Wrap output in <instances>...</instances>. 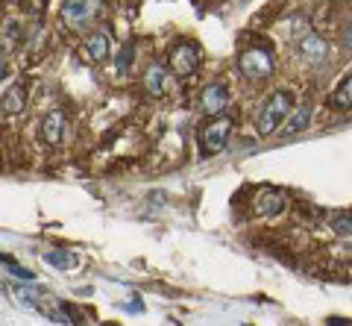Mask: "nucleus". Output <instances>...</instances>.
Wrapping results in <instances>:
<instances>
[{
  "label": "nucleus",
  "mask_w": 352,
  "mask_h": 326,
  "mask_svg": "<svg viewBox=\"0 0 352 326\" xmlns=\"http://www.w3.org/2000/svg\"><path fill=\"white\" fill-rule=\"evenodd\" d=\"M291 109H294V97L288 91L270 94V100L264 103L261 112H258V133L261 135H273L285 124V118L291 115Z\"/></svg>",
  "instance_id": "nucleus-1"
},
{
  "label": "nucleus",
  "mask_w": 352,
  "mask_h": 326,
  "mask_svg": "<svg viewBox=\"0 0 352 326\" xmlns=\"http://www.w3.org/2000/svg\"><path fill=\"white\" fill-rule=\"evenodd\" d=\"M238 68L247 80H267L276 71V59L267 47H247L238 56Z\"/></svg>",
  "instance_id": "nucleus-2"
},
{
  "label": "nucleus",
  "mask_w": 352,
  "mask_h": 326,
  "mask_svg": "<svg viewBox=\"0 0 352 326\" xmlns=\"http://www.w3.org/2000/svg\"><path fill=\"white\" fill-rule=\"evenodd\" d=\"M232 118H214L212 124H206L203 127V133H200V150H203V156H217L220 150L226 147V141L229 135H232Z\"/></svg>",
  "instance_id": "nucleus-3"
},
{
  "label": "nucleus",
  "mask_w": 352,
  "mask_h": 326,
  "mask_svg": "<svg viewBox=\"0 0 352 326\" xmlns=\"http://www.w3.org/2000/svg\"><path fill=\"white\" fill-rule=\"evenodd\" d=\"M200 59H203V53H200V47L194 45V41H176V45L170 47V56H168V62H170V71L176 74V77H191V74L200 68Z\"/></svg>",
  "instance_id": "nucleus-4"
},
{
  "label": "nucleus",
  "mask_w": 352,
  "mask_h": 326,
  "mask_svg": "<svg viewBox=\"0 0 352 326\" xmlns=\"http://www.w3.org/2000/svg\"><path fill=\"white\" fill-rule=\"evenodd\" d=\"M103 0H65L62 3V21L68 27H82L91 18L100 15Z\"/></svg>",
  "instance_id": "nucleus-5"
},
{
  "label": "nucleus",
  "mask_w": 352,
  "mask_h": 326,
  "mask_svg": "<svg viewBox=\"0 0 352 326\" xmlns=\"http://www.w3.org/2000/svg\"><path fill=\"white\" fill-rule=\"evenodd\" d=\"M226 103H229V89H226V83H208L206 89L200 91V112H203L206 118L223 115Z\"/></svg>",
  "instance_id": "nucleus-6"
},
{
  "label": "nucleus",
  "mask_w": 352,
  "mask_h": 326,
  "mask_svg": "<svg viewBox=\"0 0 352 326\" xmlns=\"http://www.w3.org/2000/svg\"><path fill=\"white\" fill-rule=\"evenodd\" d=\"M65 127H68V118H65V112H59V109H53V112L44 115L41 121V138L47 141V144H62L65 138Z\"/></svg>",
  "instance_id": "nucleus-7"
},
{
  "label": "nucleus",
  "mask_w": 352,
  "mask_h": 326,
  "mask_svg": "<svg viewBox=\"0 0 352 326\" xmlns=\"http://www.w3.org/2000/svg\"><path fill=\"white\" fill-rule=\"evenodd\" d=\"M85 56L91 59L94 65H100V62H106L109 59V53H112V39H109V32L106 30H97V32H91V36L85 39Z\"/></svg>",
  "instance_id": "nucleus-8"
},
{
  "label": "nucleus",
  "mask_w": 352,
  "mask_h": 326,
  "mask_svg": "<svg viewBox=\"0 0 352 326\" xmlns=\"http://www.w3.org/2000/svg\"><path fill=\"white\" fill-rule=\"evenodd\" d=\"M24 41V24L18 18H3L0 21V50L12 53L15 47H21Z\"/></svg>",
  "instance_id": "nucleus-9"
},
{
  "label": "nucleus",
  "mask_w": 352,
  "mask_h": 326,
  "mask_svg": "<svg viewBox=\"0 0 352 326\" xmlns=\"http://www.w3.org/2000/svg\"><path fill=\"white\" fill-rule=\"evenodd\" d=\"M329 53V45L323 36H317V32H308V36L300 41V56L305 62H323Z\"/></svg>",
  "instance_id": "nucleus-10"
},
{
  "label": "nucleus",
  "mask_w": 352,
  "mask_h": 326,
  "mask_svg": "<svg viewBox=\"0 0 352 326\" xmlns=\"http://www.w3.org/2000/svg\"><path fill=\"white\" fill-rule=\"evenodd\" d=\"M164 89H168V71H164L162 62H153L150 68L144 71V91L150 97H162Z\"/></svg>",
  "instance_id": "nucleus-11"
},
{
  "label": "nucleus",
  "mask_w": 352,
  "mask_h": 326,
  "mask_svg": "<svg viewBox=\"0 0 352 326\" xmlns=\"http://www.w3.org/2000/svg\"><path fill=\"white\" fill-rule=\"evenodd\" d=\"M285 209V194L276 188H261L256 197V212L258 215H279Z\"/></svg>",
  "instance_id": "nucleus-12"
},
{
  "label": "nucleus",
  "mask_w": 352,
  "mask_h": 326,
  "mask_svg": "<svg viewBox=\"0 0 352 326\" xmlns=\"http://www.w3.org/2000/svg\"><path fill=\"white\" fill-rule=\"evenodd\" d=\"M0 109L9 115H21L27 109V91H24V85H9L6 94H3V100H0Z\"/></svg>",
  "instance_id": "nucleus-13"
},
{
  "label": "nucleus",
  "mask_w": 352,
  "mask_h": 326,
  "mask_svg": "<svg viewBox=\"0 0 352 326\" xmlns=\"http://www.w3.org/2000/svg\"><path fill=\"white\" fill-rule=\"evenodd\" d=\"M308 124H311V106H296V109H291V115L285 118V133L288 135L302 133Z\"/></svg>",
  "instance_id": "nucleus-14"
},
{
  "label": "nucleus",
  "mask_w": 352,
  "mask_h": 326,
  "mask_svg": "<svg viewBox=\"0 0 352 326\" xmlns=\"http://www.w3.org/2000/svg\"><path fill=\"white\" fill-rule=\"evenodd\" d=\"M12 297L21 303V306H27V309H41L44 291L36 288V285L30 282V285H15V288H12Z\"/></svg>",
  "instance_id": "nucleus-15"
},
{
  "label": "nucleus",
  "mask_w": 352,
  "mask_h": 326,
  "mask_svg": "<svg viewBox=\"0 0 352 326\" xmlns=\"http://www.w3.org/2000/svg\"><path fill=\"white\" fill-rule=\"evenodd\" d=\"M47 265L62 268V270H74L76 265H80V259H76L74 253H68V250H53V253H47Z\"/></svg>",
  "instance_id": "nucleus-16"
},
{
  "label": "nucleus",
  "mask_w": 352,
  "mask_h": 326,
  "mask_svg": "<svg viewBox=\"0 0 352 326\" xmlns=\"http://www.w3.org/2000/svg\"><path fill=\"white\" fill-rule=\"evenodd\" d=\"M332 103H335L338 109H344V112L352 106V77H344V80H340V85H338L335 94H332Z\"/></svg>",
  "instance_id": "nucleus-17"
},
{
  "label": "nucleus",
  "mask_w": 352,
  "mask_h": 326,
  "mask_svg": "<svg viewBox=\"0 0 352 326\" xmlns=\"http://www.w3.org/2000/svg\"><path fill=\"white\" fill-rule=\"evenodd\" d=\"M132 62H135V47L124 45V47H120V53H118V59H115V68L118 71H129Z\"/></svg>",
  "instance_id": "nucleus-18"
},
{
  "label": "nucleus",
  "mask_w": 352,
  "mask_h": 326,
  "mask_svg": "<svg viewBox=\"0 0 352 326\" xmlns=\"http://www.w3.org/2000/svg\"><path fill=\"white\" fill-rule=\"evenodd\" d=\"M332 230L340 235V238H349L352 235V217L344 212V215H338L335 221H332Z\"/></svg>",
  "instance_id": "nucleus-19"
},
{
  "label": "nucleus",
  "mask_w": 352,
  "mask_h": 326,
  "mask_svg": "<svg viewBox=\"0 0 352 326\" xmlns=\"http://www.w3.org/2000/svg\"><path fill=\"white\" fill-rule=\"evenodd\" d=\"M6 268H9V274H12V276H18V279H27V282L32 279V270H27V268H21V265H15V262H9Z\"/></svg>",
  "instance_id": "nucleus-20"
},
{
  "label": "nucleus",
  "mask_w": 352,
  "mask_h": 326,
  "mask_svg": "<svg viewBox=\"0 0 352 326\" xmlns=\"http://www.w3.org/2000/svg\"><path fill=\"white\" fill-rule=\"evenodd\" d=\"M9 77V59L6 56H0V83H3Z\"/></svg>",
  "instance_id": "nucleus-21"
}]
</instances>
